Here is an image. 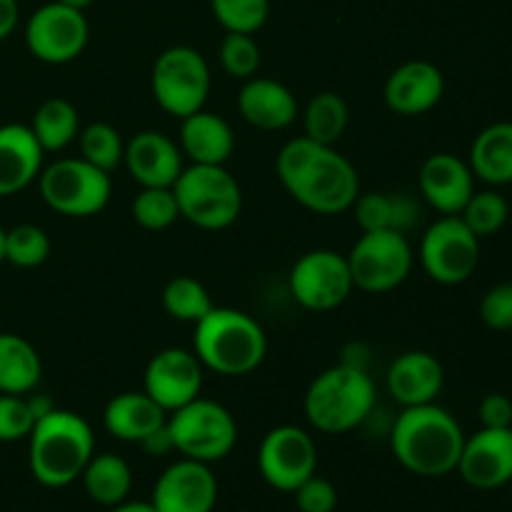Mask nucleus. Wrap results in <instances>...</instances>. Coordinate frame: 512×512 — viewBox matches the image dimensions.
Returning a JSON list of instances; mask_svg holds the SVG:
<instances>
[{
  "label": "nucleus",
  "mask_w": 512,
  "mask_h": 512,
  "mask_svg": "<svg viewBox=\"0 0 512 512\" xmlns=\"http://www.w3.org/2000/svg\"><path fill=\"white\" fill-rule=\"evenodd\" d=\"M445 383V370L433 353L408 350L388 368V390L403 408L435 403Z\"/></svg>",
  "instance_id": "22"
},
{
  "label": "nucleus",
  "mask_w": 512,
  "mask_h": 512,
  "mask_svg": "<svg viewBox=\"0 0 512 512\" xmlns=\"http://www.w3.org/2000/svg\"><path fill=\"white\" fill-rule=\"evenodd\" d=\"M168 430L183 458L208 465L228 458L238 443V425L230 410L208 398H195L170 413Z\"/></svg>",
  "instance_id": "8"
},
{
  "label": "nucleus",
  "mask_w": 512,
  "mask_h": 512,
  "mask_svg": "<svg viewBox=\"0 0 512 512\" xmlns=\"http://www.w3.org/2000/svg\"><path fill=\"white\" fill-rule=\"evenodd\" d=\"M215 20L225 33L255 35L270 15V0H210Z\"/></svg>",
  "instance_id": "35"
},
{
  "label": "nucleus",
  "mask_w": 512,
  "mask_h": 512,
  "mask_svg": "<svg viewBox=\"0 0 512 512\" xmlns=\"http://www.w3.org/2000/svg\"><path fill=\"white\" fill-rule=\"evenodd\" d=\"M420 265L440 285H460L478 270L480 238L460 220L443 215L420 240Z\"/></svg>",
  "instance_id": "11"
},
{
  "label": "nucleus",
  "mask_w": 512,
  "mask_h": 512,
  "mask_svg": "<svg viewBox=\"0 0 512 512\" xmlns=\"http://www.w3.org/2000/svg\"><path fill=\"white\" fill-rule=\"evenodd\" d=\"M220 65L230 78L250 80L260 70V45L248 33H228L220 43Z\"/></svg>",
  "instance_id": "37"
},
{
  "label": "nucleus",
  "mask_w": 512,
  "mask_h": 512,
  "mask_svg": "<svg viewBox=\"0 0 512 512\" xmlns=\"http://www.w3.org/2000/svg\"><path fill=\"white\" fill-rule=\"evenodd\" d=\"M110 512H158L153 508V503H143V500H135V503H120L115 508H110Z\"/></svg>",
  "instance_id": "45"
},
{
  "label": "nucleus",
  "mask_w": 512,
  "mask_h": 512,
  "mask_svg": "<svg viewBox=\"0 0 512 512\" xmlns=\"http://www.w3.org/2000/svg\"><path fill=\"white\" fill-rule=\"evenodd\" d=\"M43 363L33 343L15 333H0V393L28 395L38 388Z\"/></svg>",
  "instance_id": "27"
},
{
  "label": "nucleus",
  "mask_w": 512,
  "mask_h": 512,
  "mask_svg": "<svg viewBox=\"0 0 512 512\" xmlns=\"http://www.w3.org/2000/svg\"><path fill=\"white\" fill-rule=\"evenodd\" d=\"M295 505L300 512H333L338 508V490L330 480L310 475L298 490H295Z\"/></svg>",
  "instance_id": "40"
},
{
  "label": "nucleus",
  "mask_w": 512,
  "mask_h": 512,
  "mask_svg": "<svg viewBox=\"0 0 512 512\" xmlns=\"http://www.w3.org/2000/svg\"><path fill=\"white\" fill-rule=\"evenodd\" d=\"M235 150L233 128L210 110H198L180 120V153L198 165H225Z\"/></svg>",
  "instance_id": "25"
},
{
  "label": "nucleus",
  "mask_w": 512,
  "mask_h": 512,
  "mask_svg": "<svg viewBox=\"0 0 512 512\" xmlns=\"http://www.w3.org/2000/svg\"><path fill=\"white\" fill-rule=\"evenodd\" d=\"M45 150L30 125H0V198L20 193L35 183L43 170Z\"/></svg>",
  "instance_id": "23"
},
{
  "label": "nucleus",
  "mask_w": 512,
  "mask_h": 512,
  "mask_svg": "<svg viewBox=\"0 0 512 512\" xmlns=\"http://www.w3.org/2000/svg\"><path fill=\"white\" fill-rule=\"evenodd\" d=\"M275 170L295 203L315 215L348 213L360 195L355 165L333 145L298 135L280 148Z\"/></svg>",
  "instance_id": "1"
},
{
  "label": "nucleus",
  "mask_w": 512,
  "mask_h": 512,
  "mask_svg": "<svg viewBox=\"0 0 512 512\" xmlns=\"http://www.w3.org/2000/svg\"><path fill=\"white\" fill-rule=\"evenodd\" d=\"M90 38V25L83 10L70 5L45 3L25 23V45L40 63L65 65L78 58Z\"/></svg>",
  "instance_id": "13"
},
{
  "label": "nucleus",
  "mask_w": 512,
  "mask_h": 512,
  "mask_svg": "<svg viewBox=\"0 0 512 512\" xmlns=\"http://www.w3.org/2000/svg\"><path fill=\"white\" fill-rule=\"evenodd\" d=\"M480 318L490 330H512V283L495 285L483 295Z\"/></svg>",
  "instance_id": "41"
},
{
  "label": "nucleus",
  "mask_w": 512,
  "mask_h": 512,
  "mask_svg": "<svg viewBox=\"0 0 512 512\" xmlns=\"http://www.w3.org/2000/svg\"><path fill=\"white\" fill-rule=\"evenodd\" d=\"M50 238L33 223H20L5 230V263L15 268H38L48 260Z\"/></svg>",
  "instance_id": "33"
},
{
  "label": "nucleus",
  "mask_w": 512,
  "mask_h": 512,
  "mask_svg": "<svg viewBox=\"0 0 512 512\" xmlns=\"http://www.w3.org/2000/svg\"><path fill=\"white\" fill-rule=\"evenodd\" d=\"M238 110L248 125L265 130V133H275V130H285L295 123L298 100H295L293 90L280 80L253 75L240 88Z\"/></svg>",
  "instance_id": "21"
},
{
  "label": "nucleus",
  "mask_w": 512,
  "mask_h": 512,
  "mask_svg": "<svg viewBox=\"0 0 512 512\" xmlns=\"http://www.w3.org/2000/svg\"><path fill=\"white\" fill-rule=\"evenodd\" d=\"M210 65L190 45H173L158 55L150 73V88L160 108L183 120L205 108L210 95Z\"/></svg>",
  "instance_id": "9"
},
{
  "label": "nucleus",
  "mask_w": 512,
  "mask_h": 512,
  "mask_svg": "<svg viewBox=\"0 0 512 512\" xmlns=\"http://www.w3.org/2000/svg\"><path fill=\"white\" fill-rule=\"evenodd\" d=\"M58 3H63V5H70V8L85 10V8H88V5H93L95 0H58Z\"/></svg>",
  "instance_id": "46"
},
{
  "label": "nucleus",
  "mask_w": 512,
  "mask_h": 512,
  "mask_svg": "<svg viewBox=\"0 0 512 512\" xmlns=\"http://www.w3.org/2000/svg\"><path fill=\"white\" fill-rule=\"evenodd\" d=\"M258 468L270 488L295 493L318 468L315 440L298 425H278L260 443Z\"/></svg>",
  "instance_id": "14"
},
{
  "label": "nucleus",
  "mask_w": 512,
  "mask_h": 512,
  "mask_svg": "<svg viewBox=\"0 0 512 512\" xmlns=\"http://www.w3.org/2000/svg\"><path fill=\"white\" fill-rule=\"evenodd\" d=\"M180 218L200 230H225L240 218L243 190L225 165L183 168L173 185Z\"/></svg>",
  "instance_id": "6"
},
{
  "label": "nucleus",
  "mask_w": 512,
  "mask_h": 512,
  "mask_svg": "<svg viewBox=\"0 0 512 512\" xmlns=\"http://www.w3.org/2000/svg\"><path fill=\"white\" fill-rule=\"evenodd\" d=\"M445 93V78L430 60H408L388 75L383 88L385 105L393 113L415 118L425 115L440 103Z\"/></svg>",
  "instance_id": "19"
},
{
  "label": "nucleus",
  "mask_w": 512,
  "mask_h": 512,
  "mask_svg": "<svg viewBox=\"0 0 512 512\" xmlns=\"http://www.w3.org/2000/svg\"><path fill=\"white\" fill-rule=\"evenodd\" d=\"M510 428H512V425H510Z\"/></svg>",
  "instance_id": "49"
},
{
  "label": "nucleus",
  "mask_w": 512,
  "mask_h": 512,
  "mask_svg": "<svg viewBox=\"0 0 512 512\" xmlns=\"http://www.w3.org/2000/svg\"><path fill=\"white\" fill-rule=\"evenodd\" d=\"M475 490H498L512 480V428H480L465 438L458 468Z\"/></svg>",
  "instance_id": "17"
},
{
  "label": "nucleus",
  "mask_w": 512,
  "mask_h": 512,
  "mask_svg": "<svg viewBox=\"0 0 512 512\" xmlns=\"http://www.w3.org/2000/svg\"><path fill=\"white\" fill-rule=\"evenodd\" d=\"M80 140V158L88 160L95 168L113 173L123 165L125 158V143L120 138L118 128L110 123H90L83 133L78 135Z\"/></svg>",
  "instance_id": "32"
},
{
  "label": "nucleus",
  "mask_w": 512,
  "mask_h": 512,
  "mask_svg": "<svg viewBox=\"0 0 512 512\" xmlns=\"http://www.w3.org/2000/svg\"><path fill=\"white\" fill-rule=\"evenodd\" d=\"M353 290L348 258L338 250H310L300 255L290 270V293L295 303L313 313L340 308L353 295Z\"/></svg>",
  "instance_id": "12"
},
{
  "label": "nucleus",
  "mask_w": 512,
  "mask_h": 512,
  "mask_svg": "<svg viewBox=\"0 0 512 512\" xmlns=\"http://www.w3.org/2000/svg\"><path fill=\"white\" fill-rule=\"evenodd\" d=\"M420 195L440 215H460L475 193V175L463 158L435 153L423 163L418 175Z\"/></svg>",
  "instance_id": "20"
},
{
  "label": "nucleus",
  "mask_w": 512,
  "mask_h": 512,
  "mask_svg": "<svg viewBox=\"0 0 512 512\" xmlns=\"http://www.w3.org/2000/svg\"><path fill=\"white\" fill-rule=\"evenodd\" d=\"M508 485H510V495H512V480H510V483H508Z\"/></svg>",
  "instance_id": "48"
},
{
  "label": "nucleus",
  "mask_w": 512,
  "mask_h": 512,
  "mask_svg": "<svg viewBox=\"0 0 512 512\" xmlns=\"http://www.w3.org/2000/svg\"><path fill=\"white\" fill-rule=\"evenodd\" d=\"M123 163L140 188H173L183 173L180 145L158 130H143L125 143Z\"/></svg>",
  "instance_id": "18"
},
{
  "label": "nucleus",
  "mask_w": 512,
  "mask_h": 512,
  "mask_svg": "<svg viewBox=\"0 0 512 512\" xmlns=\"http://www.w3.org/2000/svg\"><path fill=\"white\" fill-rule=\"evenodd\" d=\"M510 205L498 190H480L470 195L465 208L460 210V220L473 230L478 238L495 235L505 223H508Z\"/></svg>",
  "instance_id": "34"
},
{
  "label": "nucleus",
  "mask_w": 512,
  "mask_h": 512,
  "mask_svg": "<svg viewBox=\"0 0 512 512\" xmlns=\"http://www.w3.org/2000/svg\"><path fill=\"white\" fill-rule=\"evenodd\" d=\"M30 130L45 153H60L80 135L78 108L65 98H48L35 110Z\"/></svg>",
  "instance_id": "29"
},
{
  "label": "nucleus",
  "mask_w": 512,
  "mask_h": 512,
  "mask_svg": "<svg viewBox=\"0 0 512 512\" xmlns=\"http://www.w3.org/2000/svg\"><path fill=\"white\" fill-rule=\"evenodd\" d=\"M35 425L28 395L0 393V443H15L28 438Z\"/></svg>",
  "instance_id": "39"
},
{
  "label": "nucleus",
  "mask_w": 512,
  "mask_h": 512,
  "mask_svg": "<svg viewBox=\"0 0 512 512\" xmlns=\"http://www.w3.org/2000/svg\"><path fill=\"white\" fill-rule=\"evenodd\" d=\"M375 383L368 370L335 365L323 370L305 393L303 410L315 430L343 435L360 428L373 415Z\"/></svg>",
  "instance_id": "5"
},
{
  "label": "nucleus",
  "mask_w": 512,
  "mask_h": 512,
  "mask_svg": "<svg viewBox=\"0 0 512 512\" xmlns=\"http://www.w3.org/2000/svg\"><path fill=\"white\" fill-rule=\"evenodd\" d=\"M133 218L145 230H165L180 218L173 188H140L133 200Z\"/></svg>",
  "instance_id": "36"
},
{
  "label": "nucleus",
  "mask_w": 512,
  "mask_h": 512,
  "mask_svg": "<svg viewBox=\"0 0 512 512\" xmlns=\"http://www.w3.org/2000/svg\"><path fill=\"white\" fill-rule=\"evenodd\" d=\"M463 445V428L438 403L403 408L390 433L395 460L420 478H443L453 473Z\"/></svg>",
  "instance_id": "2"
},
{
  "label": "nucleus",
  "mask_w": 512,
  "mask_h": 512,
  "mask_svg": "<svg viewBox=\"0 0 512 512\" xmlns=\"http://www.w3.org/2000/svg\"><path fill=\"white\" fill-rule=\"evenodd\" d=\"M348 120L350 110L343 95L325 90V93L315 95L308 103V108H305L303 135L320 145H335L343 138L345 130H348Z\"/></svg>",
  "instance_id": "30"
},
{
  "label": "nucleus",
  "mask_w": 512,
  "mask_h": 512,
  "mask_svg": "<svg viewBox=\"0 0 512 512\" xmlns=\"http://www.w3.org/2000/svg\"><path fill=\"white\" fill-rule=\"evenodd\" d=\"M140 448L145 450L148 455H168L173 448V438H170V430H168V423L163 425V428L155 430L153 435H148V438L140 443Z\"/></svg>",
  "instance_id": "43"
},
{
  "label": "nucleus",
  "mask_w": 512,
  "mask_h": 512,
  "mask_svg": "<svg viewBox=\"0 0 512 512\" xmlns=\"http://www.w3.org/2000/svg\"><path fill=\"white\" fill-rule=\"evenodd\" d=\"M470 170L488 185L512 183V123H493L475 135L470 145Z\"/></svg>",
  "instance_id": "26"
},
{
  "label": "nucleus",
  "mask_w": 512,
  "mask_h": 512,
  "mask_svg": "<svg viewBox=\"0 0 512 512\" xmlns=\"http://www.w3.org/2000/svg\"><path fill=\"white\" fill-rule=\"evenodd\" d=\"M150 503L158 512H213L218 478L208 463L183 458L160 473Z\"/></svg>",
  "instance_id": "16"
},
{
  "label": "nucleus",
  "mask_w": 512,
  "mask_h": 512,
  "mask_svg": "<svg viewBox=\"0 0 512 512\" xmlns=\"http://www.w3.org/2000/svg\"><path fill=\"white\" fill-rule=\"evenodd\" d=\"M18 20H20L18 0H0V40L13 35Z\"/></svg>",
  "instance_id": "44"
},
{
  "label": "nucleus",
  "mask_w": 512,
  "mask_h": 512,
  "mask_svg": "<svg viewBox=\"0 0 512 512\" xmlns=\"http://www.w3.org/2000/svg\"><path fill=\"white\" fill-rule=\"evenodd\" d=\"M350 210L363 233L395 230V193H363Z\"/></svg>",
  "instance_id": "38"
},
{
  "label": "nucleus",
  "mask_w": 512,
  "mask_h": 512,
  "mask_svg": "<svg viewBox=\"0 0 512 512\" xmlns=\"http://www.w3.org/2000/svg\"><path fill=\"white\" fill-rule=\"evenodd\" d=\"M83 488L90 500L105 508L125 503L133 488V470L120 455L100 453L88 460L83 470Z\"/></svg>",
  "instance_id": "28"
},
{
  "label": "nucleus",
  "mask_w": 512,
  "mask_h": 512,
  "mask_svg": "<svg viewBox=\"0 0 512 512\" xmlns=\"http://www.w3.org/2000/svg\"><path fill=\"white\" fill-rule=\"evenodd\" d=\"M163 308L165 313L180 323H198L210 310L215 308L210 293L200 280L190 275H178L163 288Z\"/></svg>",
  "instance_id": "31"
},
{
  "label": "nucleus",
  "mask_w": 512,
  "mask_h": 512,
  "mask_svg": "<svg viewBox=\"0 0 512 512\" xmlns=\"http://www.w3.org/2000/svg\"><path fill=\"white\" fill-rule=\"evenodd\" d=\"M0 263H5V230L0 228Z\"/></svg>",
  "instance_id": "47"
},
{
  "label": "nucleus",
  "mask_w": 512,
  "mask_h": 512,
  "mask_svg": "<svg viewBox=\"0 0 512 512\" xmlns=\"http://www.w3.org/2000/svg\"><path fill=\"white\" fill-rule=\"evenodd\" d=\"M203 370L198 355L190 350L165 348L150 358L143 375V390L170 415L200 398Z\"/></svg>",
  "instance_id": "15"
},
{
  "label": "nucleus",
  "mask_w": 512,
  "mask_h": 512,
  "mask_svg": "<svg viewBox=\"0 0 512 512\" xmlns=\"http://www.w3.org/2000/svg\"><path fill=\"white\" fill-rule=\"evenodd\" d=\"M95 455L93 428L73 410H50L28 435L30 473L43 488H65L83 475Z\"/></svg>",
  "instance_id": "3"
},
{
  "label": "nucleus",
  "mask_w": 512,
  "mask_h": 512,
  "mask_svg": "<svg viewBox=\"0 0 512 512\" xmlns=\"http://www.w3.org/2000/svg\"><path fill=\"white\" fill-rule=\"evenodd\" d=\"M193 353L203 368L225 378L253 373L268 355V338L253 315L235 308H213L195 323Z\"/></svg>",
  "instance_id": "4"
},
{
  "label": "nucleus",
  "mask_w": 512,
  "mask_h": 512,
  "mask_svg": "<svg viewBox=\"0 0 512 512\" xmlns=\"http://www.w3.org/2000/svg\"><path fill=\"white\" fill-rule=\"evenodd\" d=\"M478 418L483 428H510L512 425V400L503 393H490L480 400Z\"/></svg>",
  "instance_id": "42"
},
{
  "label": "nucleus",
  "mask_w": 512,
  "mask_h": 512,
  "mask_svg": "<svg viewBox=\"0 0 512 512\" xmlns=\"http://www.w3.org/2000/svg\"><path fill=\"white\" fill-rule=\"evenodd\" d=\"M40 198L65 218H93L103 213L113 195L110 173L83 158H63L40 170Z\"/></svg>",
  "instance_id": "7"
},
{
  "label": "nucleus",
  "mask_w": 512,
  "mask_h": 512,
  "mask_svg": "<svg viewBox=\"0 0 512 512\" xmlns=\"http://www.w3.org/2000/svg\"><path fill=\"white\" fill-rule=\"evenodd\" d=\"M345 258H348L355 288L373 295L400 288L413 273L415 263L408 238L398 230L363 233Z\"/></svg>",
  "instance_id": "10"
},
{
  "label": "nucleus",
  "mask_w": 512,
  "mask_h": 512,
  "mask_svg": "<svg viewBox=\"0 0 512 512\" xmlns=\"http://www.w3.org/2000/svg\"><path fill=\"white\" fill-rule=\"evenodd\" d=\"M168 423V413L145 390L120 393L105 405L103 425L113 438L125 443H143L148 435Z\"/></svg>",
  "instance_id": "24"
}]
</instances>
